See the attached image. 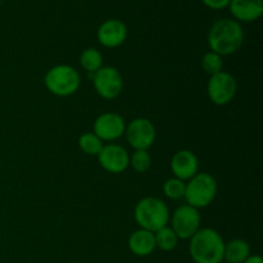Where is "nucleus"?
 Returning <instances> with one entry per match:
<instances>
[{
	"mask_svg": "<svg viewBox=\"0 0 263 263\" xmlns=\"http://www.w3.org/2000/svg\"><path fill=\"white\" fill-rule=\"evenodd\" d=\"M238 82L230 72L221 71L210 76L207 84V95L215 105H228L235 99Z\"/></svg>",
	"mask_w": 263,
	"mask_h": 263,
	"instance_id": "8",
	"label": "nucleus"
},
{
	"mask_svg": "<svg viewBox=\"0 0 263 263\" xmlns=\"http://www.w3.org/2000/svg\"><path fill=\"white\" fill-rule=\"evenodd\" d=\"M91 80L95 92L105 100L116 99L123 90L122 74L113 66H103L91 74Z\"/></svg>",
	"mask_w": 263,
	"mask_h": 263,
	"instance_id": "9",
	"label": "nucleus"
},
{
	"mask_svg": "<svg viewBox=\"0 0 263 263\" xmlns=\"http://www.w3.org/2000/svg\"><path fill=\"white\" fill-rule=\"evenodd\" d=\"M73 263H80V262H73Z\"/></svg>",
	"mask_w": 263,
	"mask_h": 263,
	"instance_id": "26",
	"label": "nucleus"
},
{
	"mask_svg": "<svg viewBox=\"0 0 263 263\" xmlns=\"http://www.w3.org/2000/svg\"><path fill=\"white\" fill-rule=\"evenodd\" d=\"M168 225L175 231L177 238L181 240H189L202 228V216L197 208L189 204H181L174 211L170 217Z\"/></svg>",
	"mask_w": 263,
	"mask_h": 263,
	"instance_id": "6",
	"label": "nucleus"
},
{
	"mask_svg": "<svg viewBox=\"0 0 263 263\" xmlns=\"http://www.w3.org/2000/svg\"><path fill=\"white\" fill-rule=\"evenodd\" d=\"M170 167L174 177L186 182L199 172V159L194 152L181 149L172 156Z\"/></svg>",
	"mask_w": 263,
	"mask_h": 263,
	"instance_id": "13",
	"label": "nucleus"
},
{
	"mask_svg": "<svg viewBox=\"0 0 263 263\" xmlns=\"http://www.w3.org/2000/svg\"><path fill=\"white\" fill-rule=\"evenodd\" d=\"M208 46L221 57L231 55L241 48L244 43L243 26L233 18L217 20L208 31Z\"/></svg>",
	"mask_w": 263,
	"mask_h": 263,
	"instance_id": "1",
	"label": "nucleus"
},
{
	"mask_svg": "<svg viewBox=\"0 0 263 263\" xmlns=\"http://www.w3.org/2000/svg\"><path fill=\"white\" fill-rule=\"evenodd\" d=\"M130 166L138 174H145L152 166V157L148 151H134L130 156Z\"/></svg>",
	"mask_w": 263,
	"mask_h": 263,
	"instance_id": "22",
	"label": "nucleus"
},
{
	"mask_svg": "<svg viewBox=\"0 0 263 263\" xmlns=\"http://www.w3.org/2000/svg\"><path fill=\"white\" fill-rule=\"evenodd\" d=\"M44 85L50 94L67 98L79 91L81 76L79 71L69 64H57L45 73Z\"/></svg>",
	"mask_w": 263,
	"mask_h": 263,
	"instance_id": "4",
	"label": "nucleus"
},
{
	"mask_svg": "<svg viewBox=\"0 0 263 263\" xmlns=\"http://www.w3.org/2000/svg\"><path fill=\"white\" fill-rule=\"evenodd\" d=\"M128 249L136 257L151 256L156 251V239L154 233L144 229H138L128 236Z\"/></svg>",
	"mask_w": 263,
	"mask_h": 263,
	"instance_id": "15",
	"label": "nucleus"
},
{
	"mask_svg": "<svg viewBox=\"0 0 263 263\" xmlns=\"http://www.w3.org/2000/svg\"><path fill=\"white\" fill-rule=\"evenodd\" d=\"M243 263H263V259L258 254H251Z\"/></svg>",
	"mask_w": 263,
	"mask_h": 263,
	"instance_id": "24",
	"label": "nucleus"
},
{
	"mask_svg": "<svg viewBox=\"0 0 263 263\" xmlns=\"http://www.w3.org/2000/svg\"><path fill=\"white\" fill-rule=\"evenodd\" d=\"M170 217L171 212L168 205L161 198L145 197L139 200L134 208V218L139 229H144L152 233L168 226Z\"/></svg>",
	"mask_w": 263,
	"mask_h": 263,
	"instance_id": "3",
	"label": "nucleus"
},
{
	"mask_svg": "<svg viewBox=\"0 0 263 263\" xmlns=\"http://www.w3.org/2000/svg\"><path fill=\"white\" fill-rule=\"evenodd\" d=\"M154 239H156L157 248L163 252L174 251L180 240L176 234H175V231L170 228V225L164 226L161 230L156 231L154 233Z\"/></svg>",
	"mask_w": 263,
	"mask_h": 263,
	"instance_id": "19",
	"label": "nucleus"
},
{
	"mask_svg": "<svg viewBox=\"0 0 263 263\" xmlns=\"http://www.w3.org/2000/svg\"><path fill=\"white\" fill-rule=\"evenodd\" d=\"M77 144H79V148L81 149L82 153L92 157H97L103 149V146H104V143L92 131H90V133L87 131V133L81 134L79 136Z\"/></svg>",
	"mask_w": 263,
	"mask_h": 263,
	"instance_id": "18",
	"label": "nucleus"
},
{
	"mask_svg": "<svg viewBox=\"0 0 263 263\" xmlns=\"http://www.w3.org/2000/svg\"><path fill=\"white\" fill-rule=\"evenodd\" d=\"M126 140L134 151H148L157 139V130L149 118L138 117L126 123Z\"/></svg>",
	"mask_w": 263,
	"mask_h": 263,
	"instance_id": "7",
	"label": "nucleus"
},
{
	"mask_svg": "<svg viewBox=\"0 0 263 263\" xmlns=\"http://www.w3.org/2000/svg\"><path fill=\"white\" fill-rule=\"evenodd\" d=\"M97 157L100 167L109 174H122L130 167V154L120 144H104Z\"/></svg>",
	"mask_w": 263,
	"mask_h": 263,
	"instance_id": "11",
	"label": "nucleus"
},
{
	"mask_svg": "<svg viewBox=\"0 0 263 263\" xmlns=\"http://www.w3.org/2000/svg\"><path fill=\"white\" fill-rule=\"evenodd\" d=\"M251 256V246L247 240L240 238L225 243L223 261L226 263H243Z\"/></svg>",
	"mask_w": 263,
	"mask_h": 263,
	"instance_id": "16",
	"label": "nucleus"
},
{
	"mask_svg": "<svg viewBox=\"0 0 263 263\" xmlns=\"http://www.w3.org/2000/svg\"><path fill=\"white\" fill-rule=\"evenodd\" d=\"M128 35L127 26L117 18L104 21L97 31V39L104 48L116 49L122 45Z\"/></svg>",
	"mask_w": 263,
	"mask_h": 263,
	"instance_id": "12",
	"label": "nucleus"
},
{
	"mask_svg": "<svg viewBox=\"0 0 263 263\" xmlns=\"http://www.w3.org/2000/svg\"><path fill=\"white\" fill-rule=\"evenodd\" d=\"M126 121L120 113L104 112L95 118L92 123V133L103 143H115L125 135Z\"/></svg>",
	"mask_w": 263,
	"mask_h": 263,
	"instance_id": "10",
	"label": "nucleus"
},
{
	"mask_svg": "<svg viewBox=\"0 0 263 263\" xmlns=\"http://www.w3.org/2000/svg\"><path fill=\"white\" fill-rule=\"evenodd\" d=\"M0 4H2V0H0Z\"/></svg>",
	"mask_w": 263,
	"mask_h": 263,
	"instance_id": "25",
	"label": "nucleus"
},
{
	"mask_svg": "<svg viewBox=\"0 0 263 263\" xmlns=\"http://www.w3.org/2000/svg\"><path fill=\"white\" fill-rule=\"evenodd\" d=\"M185 187H186V182L176 179V177H170L164 181L162 189H163V194L166 195V198L171 200H180L184 199Z\"/></svg>",
	"mask_w": 263,
	"mask_h": 263,
	"instance_id": "20",
	"label": "nucleus"
},
{
	"mask_svg": "<svg viewBox=\"0 0 263 263\" xmlns=\"http://www.w3.org/2000/svg\"><path fill=\"white\" fill-rule=\"evenodd\" d=\"M228 8L239 23L254 22L263 14V0H230Z\"/></svg>",
	"mask_w": 263,
	"mask_h": 263,
	"instance_id": "14",
	"label": "nucleus"
},
{
	"mask_svg": "<svg viewBox=\"0 0 263 263\" xmlns=\"http://www.w3.org/2000/svg\"><path fill=\"white\" fill-rule=\"evenodd\" d=\"M189 240V253L195 263H222L225 240L217 230L200 228Z\"/></svg>",
	"mask_w": 263,
	"mask_h": 263,
	"instance_id": "2",
	"label": "nucleus"
},
{
	"mask_svg": "<svg viewBox=\"0 0 263 263\" xmlns=\"http://www.w3.org/2000/svg\"><path fill=\"white\" fill-rule=\"evenodd\" d=\"M202 68L210 76L218 73V72L223 71V59L220 54L215 53V51L210 50L203 55L202 62Z\"/></svg>",
	"mask_w": 263,
	"mask_h": 263,
	"instance_id": "21",
	"label": "nucleus"
},
{
	"mask_svg": "<svg viewBox=\"0 0 263 263\" xmlns=\"http://www.w3.org/2000/svg\"><path fill=\"white\" fill-rule=\"evenodd\" d=\"M217 192L218 185L215 177L208 172H198L186 181L184 199L186 204L200 210L212 204L217 197Z\"/></svg>",
	"mask_w": 263,
	"mask_h": 263,
	"instance_id": "5",
	"label": "nucleus"
},
{
	"mask_svg": "<svg viewBox=\"0 0 263 263\" xmlns=\"http://www.w3.org/2000/svg\"><path fill=\"white\" fill-rule=\"evenodd\" d=\"M80 66L92 74L103 67V55L97 48H86L80 54Z\"/></svg>",
	"mask_w": 263,
	"mask_h": 263,
	"instance_id": "17",
	"label": "nucleus"
},
{
	"mask_svg": "<svg viewBox=\"0 0 263 263\" xmlns=\"http://www.w3.org/2000/svg\"><path fill=\"white\" fill-rule=\"evenodd\" d=\"M202 3L212 10H222L229 7L230 0H202Z\"/></svg>",
	"mask_w": 263,
	"mask_h": 263,
	"instance_id": "23",
	"label": "nucleus"
}]
</instances>
